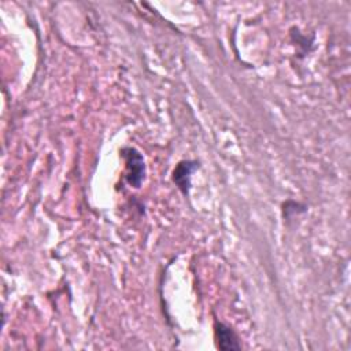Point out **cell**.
<instances>
[{"mask_svg": "<svg viewBox=\"0 0 351 351\" xmlns=\"http://www.w3.org/2000/svg\"><path fill=\"white\" fill-rule=\"evenodd\" d=\"M200 167V163L197 160H181L176 165L171 178L173 182L177 185L178 191L184 195L188 196L189 191H191V178L192 174Z\"/></svg>", "mask_w": 351, "mask_h": 351, "instance_id": "obj_2", "label": "cell"}, {"mask_svg": "<svg viewBox=\"0 0 351 351\" xmlns=\"http://www.w3.org/2000/svg\"><path fill=\"white\" fill-rule=\"evenodd\" d=\"M214 339L219 350L230 351V350L241 348V344L239 341V336L236 335V332L229 325L221 321L214 322Z\"/></svg>", "mask_w": 351, "mask_h": 351, "instance_id": "obj_3", "label": "cell"}, {"mask_svg": "<svg viewBox=\"0 0 351 351\" xmlns=\"http://www.w3.org/2000/svg\"><path fill=\"white\" fill-rule=\"evenodd\" d=\"M292 206H293V207H289L287 202L282 203L284 218H291V217H293L295 214H299V213L306 211V208H307L304 204H302V203H299V202H293V200H292Z\"/></svg>", "mask_w": 351, "mask_h": 351, "instance_id": "obj_4", "label": "cell"}, {"mask_svg": "<svg viewBox=\"0 0 351 351\" xmlns=\"http://www.w3.org/2000/svg\"><path fill=\"white\" fill-rule=\"evenodd\" d=\"M125 160V180L132 188H140L145 178V162L141 152L134 147H122L119 149Z\"/></svg>", "mask_w": 351, "mask_h": 351, "instance_id": "obj_1", "label": "cell"}]
</instances>
